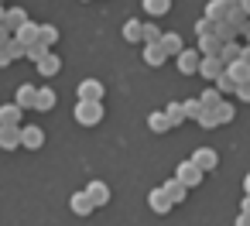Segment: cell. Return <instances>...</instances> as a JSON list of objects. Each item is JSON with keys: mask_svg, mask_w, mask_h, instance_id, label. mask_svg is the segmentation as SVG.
Segmentation results:
<instances>
[{"mask_svg": "<svg viewBox=\"0 0 250 226\" xmlns=\"http://www.w3.org/2000/svg\"><path fill=\"white\" fill-rule=\"evenodd\" d=\"M76 120H79L83 127H93V123L103 120V106H100V103H89V100H79V106H76Z\"/></svg>", "mask_w": 250, "mask_h": 226, "instance_id": "cell-1", "label": "cell"}, {"mask_svg": "<svg viewBox=\"0 0 250 226\" xmlns=\"http://www.w3.org/2000/svg\"><path fill=\"white\" fill-rule=\"evenodd\" d=\"M192 164H195L199 171H212V168L219 164V154H216L212 147H199V151L192 154Z\"/></svg>", "mask_w": 250, "mask_h": 226, "instance_id": "cell-2", "label": "cell"}, {"mask_svg": "<svg viewBox=\"0 0 250 226\" xmlns=\"http://www.w3.org/2000/svg\"><path fill=\"white\" fill-rule=\"evenodd\" d=\"M175 178H178V182H182L185 188H192V185H199V182H202V171H199V168H195L192 161H182V164H178V175H175Z\"/></svg>", "mask_w": 250, "mask_h": 226, "instance_id": "cell-3", "label": "cell"}, {"mask_svg": "<svg viewBox=\"0 0 250 226\" xmlns=\"http://www.w3.org/2000/svg\"><path fill=\"white\" fill-rule=\"evenodd\" d=\"M199 72H202L206 79H219V76L226 72V65H223V59H219V55H206V59H202V65H199Z\"/></svg>", "mask_w": 250, "mask_h": 226, "instance_id": "cell-4", "label": "cell"}, {"mask_svg": "<svg viewBox=\"0 0 250 226\" xmlns=\"http://www.w3.org/2000/svg\"><path fill=\"white\" fill-rule=\"evenodd\" d=\"M86 195L93 199V205H96V209L110 202V188H106V182H89V188H86Z\"/></svg>", "mask_w": 250, "mask_h": 226, "instance_id": "cell-5", "label": "cell"}, {"mask_svg": "<svg viewBox=\"0 0 250 226\" xmlns=\"http://www.w3.org/2000/svg\"><path fill=\"white\" fill-rule=\"evenodd\" d=\"M0 127H21V106L18 103L0 106Z\"/></svg>", "mask_w": 250, "mask_h": 226, "instance_id": "cell-6", "label": "cell"}, {"mask_svg": "<svg viewBox=\"0 0 250 226\" xmlns=\"http://www.w3.org/2000/svg\"><path fill=\"white\" fill-rule=\"evenodd\" d=\"M79 100H89V103H100V100H103V86H100L96 79H86V82L79 86Z\"/></svg>", "mask_w": 250, "mask_h": 226, "instance_id": "cell-7", "label": "cell"}, {"mask_svg": "<svg viewBox=\"0 0 250 226\" xmlns=\"http://www.w3.org/2000/svg\"><path fill=\"white\" fill-rule=\"evenodd\" d=\"M21 144V127H0V147L14 151Z\"/></svg>", "mask_w": 250, "mask_h": 226, "instance_id": "cell-8", "label": "cell"}, {"mask_svg": "<svg viewBox=\"0 0 250 226\" xmlns=\"http://www.w3.org/2000/svg\"><path fill=\"white\" fill-rule=\"evenodd\" d=\"M21 144L24 147H42L45 144V134L38 127H21Z\"/></svg>", "mask_w": 250, "mask_h": 226, "instance_id": "cell-9", "label": "cell"}, {"mask_svg": "<svg viewBox=\"0 0 250 226\" xmlns=\"http://www.w3.org/2000/svg\"><path fill=\"white\" fill-rule=\"evenodd\" d=\"M93 209H96V205H93V199H89L86 192H76V195H72V212H76V216H89Z\"/></svg>", "mask_w": 250, "mask_h": 226, "instance_id": "cell-10", "label": "cell"}, {"mask_svg": "<svg viewBox=\"0 0 250 226\" xmlns=\"http://www.w3.org/2000/svg\"><path fill=\"white\" fill-rule=\"evenodd\" d=\"M199 65H202V55L182 52V59H178V69H182V72H199Z\"/></svg>", "mask_w": 250, "mask_h": 226, "instance_id": "cell-11", "label": "cell"}, {"mask_svg": "<svg viewBox=\"0 0 250 226\" xmlns=\"http://www.w3.org/2000/svg\"><path fill=\"white\" fill-rule=\"evenodd\" d=\"M18 106L24 110V106H38V89L35 86H21L18 89Z\"/></svg>", "mask_w": 250, "mask_h": 226, "instance_id": "cell-12", "label": "cell"}, {"mask_svg": "<svg viewBox=\"0 0 250 226\" xmlns=\"http://www.w3.org/2000/svg\"><path fill=\"white\" fill-rule=\"evenodd\" d=\"M161 188H165V195H168L171 202H182V199H185V192H188V188H185V185H182L178 178H171V182H165Z\"/></svg>", "mask_w": 250, "mask_h": 226, "instance_id": "cell-13", "label": "cell"}, {"mask_svg": "<svg viewBox=\"0 0 250 226\" xmlns=\"http://www.w3.org/2000/svg\"><path fill=\"white\" fill-rule=\"evenodd\" d=\"M171 205H175V202L165 195V188H154V192H151V209H154V212H168Z\"/></svg>", "mask_w": 250, "mask_h": 226, "instance_id": "cell-14", "label": "cell"}, {"mask_svg": "<svg viewBox=\"0 0 250 226\" xmlns=\"http://www.w3.org/2000/svg\"><path fill=\"white\" fill-rule=\"evenodd\" d=\"M165 55H168V52H165L161 45H147V52H144L147 65H161V62H165Z\"/></svg>", "mask_w": 250, "mask_h": 226, "instance_id": "cell-15", "label": "cell"}, {"mask_svg": "<svg viewBox=\"0 0 250 226\" xmlns=\"http://www.w3.org/2000/svg\"><path fill=\"white\" fill-rule=\"evenodd\" d=\"M38 69H42V72H45V76H55V72H59V59H55V55H48V52H45V55H42V59H38Z\"/></svg>", "mask_w": 250, "mask_h": 226, "instance_id": "cell-16", "label": "cell"}, {"mask_svg": "<svg viewBox=\"0 0 250 226\" xmlns=\"http://www.w3.org/2000/svg\"><path fill=\"white\" fill-rule=\"evenodd\" d=\"M165 113H168V120H171V127H178V123H182V120L188 117V110H185V106H178V103H171V106H168Z\"/></svg>", "mask_w": 250, "mask_h": 226, "instance_id": "cell-17", "label": "cell"}, {"mask_svg": "<svg viewBox=\"0 0 250 226\" xmlns=\"http://www.w3.org/2000/svg\"><path fill=\"white\" fill-rule=\"evenodd\" d=\"M168 127H171L168 113H154V117H151V130H154V134H165Z\"/></svg>", "mask_w": 250, "mask_h": 226, "instance_id": "cell-18", "label": "cell"}, {"mask_svg": "<svg viewBox=\"0 0 250 226\" xmlns=\"http://www.w3.org/2000/svg\"><path fill=\"white\" fill-rule=\"evenodd\" d=\"M161 48L165 52H182V38L178 35H161Z\"/></svg>", "mask_w": 250, "mask_h": 226, "instance_id": "cell-19", "label": "cell"}, {"mask_svg": "<svg viewBox=\"0 0 250 226\" xmlns=\"http://www.w3.org/2000/svg\"><path fill=\"white\" fill-rule=\"evenodd\" d=\"M55 106V93L52 89H38V110H52Z\"/></svg>", "mask_w": 250, "mask_h": 226, "instance_id": "cell-20", "label": "cell"}, {"mask_svg": "<svg viewBox=\"0 0 250 226\" xmlns=\"http://www.w3.org/2000/svg\"><path fill=\"white\" fill-rule=\"evenodd\" d=\"M212 117H216V123H226V120H233V106H229V103H219V106L212 110Z\"/></svg>", "mask_w": 250, "mask_h": 226, "instance_id": "cell-21", "label": "cell"}, {"mask_svg": "<svg viewBox=\"0 0 250 226\" xmlns=\"http://www.w3.org/2000/svg\"><path fill=\"white\" fill-rule=\"evenodd\" d=\"M165 7H168V0H144L147 14H165Z\"/></svg>", "mask_w": 250, "mask_h": 226, "instance_id": "cell-22", "label": "cell"}, {"mask_svg": "<svg viewBox=\"0 0 250 226\" xmlns=\"http://www.w3.org/2000/svg\"><path fill=\"white\" fill-rule=\"evenodd\" d=\"M219 89H223V93H236V82L229 79V72H223V76H219Z\"/></svg>", "mask_w": 250, "mask_h": 226, "instance_id": "cell-23", "label": "cell"}, {"mask_svg": "<svg viewBox=\"0 0 250 226\" xmlns=\"http://www.w3.org/2000/svg\"><path fill=\"white\" fill-rule=\"evenodd\" d=\"M7 24H14V28L24 24V11H11V14H7Z\"/></svg>", "mask_w": 250, "mask_h": 226, "instance_id": "cell-24", "label": "cell"}, {"mask_svg": "<svg viewBox=\"0 0 250 226\" xmlns=\"http://www.w3.org/2000/svg\"><path fill=\"white\" fill-rule=\"evenodd\" d=\"M141 35H144L141 24H127V38H141Z\"/></svg>", "mask_w": 250, "mask_h": 226, "instance_id": "cell-25", "label": "cell"}, {"mask_svg": "<svg viewBox=\"0 0 250 226\" xmlns=\"http://www.w3.org/2000/svg\"><path fill=\"white\" fill-rule=\"evenodd\" d=\"M144 41H161V35H158V28H144Z\"/></svg>", "mask_w": 250, "mask_h": 226, "instance_id": "cell-26", "label": "cell"}, {"mask_svg": "<svg viewBox=\"0 0 250 226\" xmlns=\"http://www.w3.org/2000/svg\"><path fill=\"white\" fill-rule=\"evenodd\" d=\"M236 96H240V100H247V103H250V82H243V86H236Z\"/></svg>", "mask_w": 250, "mask_h": 226, "instance_id": "cell-27", "label": "cell"}, {"mask_svg": "<svg viewBox=\"0 0 250 226\" xmlns=\"http://www.w3.org/2000/svg\"><path fill=\"white\" fill-rule=\"evenodd\" d=\"M236 226H250V216H247V212H240V216H236Z\"/></svg>", "mask_w": 250, "mask_h": 226, "instance_id": "cell-28", "label": "cell"}, {"mask_svg": "<svg viewBox=\"0 0 250 226\" xmlns=\"http://www.w3.org/2000/svg\"><path fill=\"white\" fill-rule=\"evenodd\" d=\"M240 209H243V212H247V216H250V195H247V199H243V205H240Z\"/></svg>", "mask_w": 250, "mask_h": 226, "instance_id": "cell-29", "label": "cell"}, {"mask_svg": "<svg viewBox=\"0 0 250 226\" xmlns=\"http://www.w3.org/2000/svg\"><path fill=\"white\" fill-rule=\"evenodd\" d=\"M243 188H247V195H250V175H247V178H243Z\"/></svg>", "mask_w": 250, "mask_h": 226, "instance_id": "cell-30", "label": "cell"}, {"mask_svg": "<svg viewBox=\"0 0 250 226\" xmlns=\"http://www.w3.org/2000/svg\"><path fill=\"white\" fill-rule=\"evenodd\" d=\"M243 11H250V0H243Z\"/></svg>", "mask_w": 250, "mask_h": 226, "instance_id": "cell-31", "label": "cell"}, {"mask_svg": "<svg viewBox=\"0 0 250 226\" xmlns=\"http://www.w3.org/2000/svg\"><path fill=\"white\" fill-rule=\"evenodd\" d=\"M226 4H236V0H226Z\"/></svg>", "mask_w": 250, "mask_h": 226, "instance_id": "cell-32", "label": "cell"}]
</instances>
